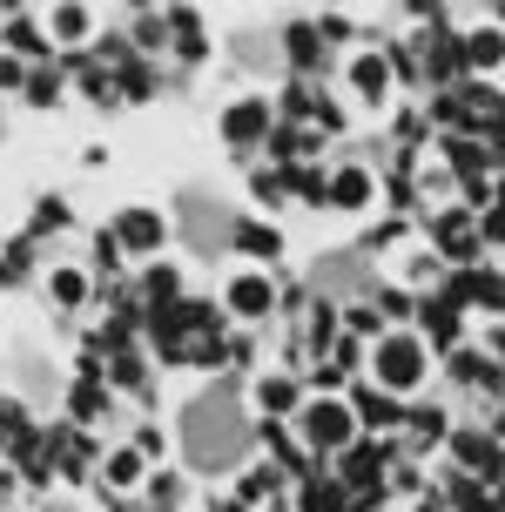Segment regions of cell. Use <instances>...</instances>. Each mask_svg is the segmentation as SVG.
I'll list each match as a JSON object with an SVG mask.
<instances>
[{
  "instance_id": "cell-1",
  "label": "cell",
  "mask_w": 505,
  "mask_h": 512,
  "mask_svg": "<svg viewBox=\"0 0 505 512\" xmlns=\"http://www.w3.org/2000/svg\"><path fill=\"white\" fill-rule=\"evenodd\" d=\"M250 418L236 405V391H202L196 405L182 411V452L196 472H229V465L250 452Z\"/></svg>"
},
{
  "instance_id": "cell-2",
  "label": "cell",
  "mask_w": 505,
  "mask_h": 512,
  "mask_svg": "<svg viewBox=\"0 0 505 512\" xmlns=\"http://www.w3.org/2000/svg\"><path fill=\"white\" fill-rule=\"evenodd\" d=\"M425 378H431L425 331H378L371 337V391H384V398H418Z\"/></svg>"
},
{
  "instance_id": "cell-3",
  "label": "cell",
  "mask_w": 505,
  "mask_h": 512,
  "mask_svg": "<svg viewBox=\"0 0 505 512\" xmlns=\"http://www.w3.org/2000/svg\"><path fill=\"white\" fill-rule=\"evenodd\" d=\"M357 438V411H351V398H303V445L324 459V452H344Z\"/></svg>"
},
{
  "instance_id": "cell-4",
  "label": "cell",
  "mask_w": 505,
  "mask_h": 512,
  "mask_svg": "<svg viewBox=\"0 0 505 512\" xmlns=\"http://www.w3.org/2000/svg\"><path fill=\"white\" fill-rule=\"evenodd\" d=\"M223 310L236 317V324H263V317L277 310V277H270L263 263H250V270H236V277L223 283Z\"/></svg>"
},
{
  "instance_id": "cell-5",
  "label": "cell",
  "mask_w": 505,
  "mask_h": 512,
  "mask_svg": "<svg viewBox=\"0 0 505 512\" xmlns=\"http://www.w3.org/2000/svg\"><path fill=\"white\" fill-rule=\"evenodd\" d=\"M115 250L122 256H162V243H169V216H162V209H122V216H115Z\"/></svg>"
},
{
  "instance_id": "cell-6",
  "label": "cell",
  "mask_w": 505,
  "mask_h": 512,
  "mask_svg": "<svg viewBox=\"0 0 505 512\" xmlns=\"http://www.w3.org/2000/svg\"><path fill=\"white\" fill-rule=\"evenodd\" d=\"M479 250H485V236H479V216H472V209H445V216L431 223V256H438V263H472Z\"/></svg>"
},
{
  "instance_id": "cell-7",
  "label": "cell",
  "mask_w": 505,
  "mask_h": 512,
  "mask_svg": "<svg viewBox=\"0 0 505 512\" xmlns=\"http://www.w3.org/2000/svg\"><path fill=\"white\" fill-rule=\"evenodd\" d=\"M324 203L344 209V216H357V209L378 203V176H371L364 162H337V169H324Z\"/></svg>"
},
{
  "instance_id": "cell-8",
  "label": "cell",
  "mask_w": 505,
  "mask_h": 512,
  "mask_svg": "<svg viewBox=\"0 0 505 512\" xmlns=\"http://www.w3.org/2000/svg\"><path fill=\"white\" fill-rule=\"evenodd\" d=\"M270 135H277V108L256 102V95L223 115V142H229V149H256V142H270Z\"/></svg>"
},
{
  "instance_id": "cell-9",
  "label": "cell",
  "mask_w": 505,
  "mask_h": 512,
  "mask_svg": "<svg viewBox=\"0 0 505 512\" xmlns=\"http://www.w3.org/2000/svg\"><path fill=\"white\" fill-rule=\"evenodd\" d=\"M458 68H472V75H492V68H505V21L472 27V34L458 41Z\"/></svg>"
},
{
  "instance_id": "cell-10",
  "label": "cell",
  "mask_w": 505,
  "mask_h": 512,
  "mask_svg": "<svg viewBox=\"0 0 505 512\" xmlns=\"http://www.w3.org/2000/svg\"><path fill=\"white\" fill-rule=\"evenodd\" d=\"M256 411H263V425H277V418L303 411V384L290 378V371H263V378H256Z\"/></svg>"
},
{
  "instance_id": "cell-11",
  "label": "cell",
  "mask_w": 505,
  "mask_h": 512,
  "mask_svg": "<svg viewBox=\"0 0 505 512\" xmlns=\"http://www.w3.org/2000/svg\"><path fill=\"white\" fill-rule=\"evenodd\" d=\"M418 317H425V344H431V351H438V358H452V351H458V344H465V310H458L452 304V297H438V304H425V310H418Z\"/></svg>"
},
{
  "instance_id": "cell-12",
  "label": "cell",
  "mask_w": 505,
  "mask_h": 512,
  "mask_svg": "<svg viewBox=\"0 0 505 512\" xmlns=\"http://www.w3.org/2000/svg\"><path fill=\"white\" fill-rule=\"evenodd\" d=\"M351 95L364 108L391 102V61H384V54H357V61H351Z\"/></svg>"
},
{
  "instance_id": "cell-13",
  "label": "cell",
  "mask_w": 505,
  "mask_h": 512,
  "mask_svg": "<svg viewBox=\"0 0 505 512\" xmlns=\"http://www.w3.org/2000/svg\"><path fill=\"white\" fill-rule=\"evenodd\" d=\"M283 54H290L297 75H317V68H324V34H317V21H290L283 27Z\"/></svg>"
},
{
  "instance_id": "cell-14",
  "label": "cell",
  "mask_w": 505,
  "mask_h": 512,
  "mask_svg": "<svg viewBox=\"0 0 505 512\" xmlns=\"http://www.w3.org/2000/svg\"><path fill=\"white\" fill-rule=\"evenodd\" d=\"M452 459L465 465V472H485V479H499V445L485 432H452Z\"/></svg>"
},
{
  "instance_id": "cell-15",
  "label": "cell",
  "mask_w": 505,
  "mask_h": 512,
  "mask_svg": "<svg viewBox=\"0 0 505 512\" xmlns=\"http://www.w3.org/2000/svg\"><path fill=\"white\" fill-rule=\"evenodd\" d=\"M88 34H95V14H88V7H48V41H68V48H75Z\"/></svg>"
},
{
  "instance_id": "cell-16",
  "label": "cell",
  "mask_w": 505,
  "mask_h": 512,
  "mask_svg": "<svg viewBox=\"0 0 505 512\" xmlns=\"http://www.w3.org/2000/svg\"><path fill=\"white\" fill-rule=\"evenodd\" d=\"M48 297H54L61 310H81V304H88V270H75V263L48 270Z\"/></svg>"
},
{
  "instance_id": "cell-17",
  "label": "cell",
  "mask_w": 505,
  "mask_h": 512,
  "mask_svg": "<svg viewBox=\"0 0 505 512\" xmlns=\"http://www.w3.org/2000/svg\"><path fill=\"white\" fill-rule=\"evenodd\" d=\"M101 479H108V486H142V479H149V465H142V452H135V445H122V452H108Z\"/></svg>"
},
{
  "instance_id": "cell-18",
  "label": "cell",
  "mask_w": 505,
  "mask_h": 512,
  "mask_svg": "<svg viewBox=\"0 0 505 512\" xmlns=\"http://www.w3.org/2000/svg\"><path fill=\"white\" fill-rule=\"evenodd\" d=\"M229 243H236L243 256H277L283 250V236L263 230V223H229Z\"/></svg>"
},
{
  "instance_id": "cell-19",
  "label": "cell",
  "mask_w": 505,
  "mask_h": 512,
  "mask_svg": "<svg viewBox=\"0 0 505 512\" xmlns=\"http://www.w3.org/2000/svg\"><path fill=\"white\" fill-rule=\"evenodd\" d=\"M351 411H357V425H391V418H398V398H384V391L364 384V391L351 398Z\"/></svg>"
},
{
  "instance_id": "cell-20",
  "label": "cell",
  "mask_w": 505,
  "mask_h": 512,
  "mask_svg": "<svg viewBox=\"0 0 505 512\" xmlns=\"http://www.w3.org/2000/svg\"><path fill=\"white\" fill-rule=\"evenodd\" d=\"M270 492H283V472L277 465H256V472H243V492H236V499H243V506H263Z\"/></svg>"
},
{
  "instance_id": "cell-21",
  "label": "cell",
  "mask_w": 505,
  "mask_h": 512,
  "mask_svg": "<svg viewBox=\"0 0 505 512\" xmlns=\"http://www.w3.org/2000/svg\"><path fill=\"white\" fill-rule=\"evenodd\" d=\"M142 499H149L155 512H169L182 499V479H176V472H149V479H142Z\"/></svg>"
},
{
  "instance_id": "cell-22",
  "label": "cell",
  "mask_w": 505,
  "mask_h": 512,
  "mask_svg": "<svg viewBox=\"0 0 505 512\" xmlns=\"http://www.w3.org/2000/svg\"><path fill=\"white\" fill-rule=\"evenodd\" d=\"M75 418H81V425H88V418H108V391H101L95 378L75 384Z\"/></svg>"
},
{
  "instance_id": "cell-23",
  "label": "cell",
  "mask_w": 505,
  "mask_h": 512,
  "mask_svg": "<svg viewBox=\"0 0 505 512\" xmlns=\"http://www.w3.org/2000/svg\"><path fill=\"white\" fill-rule=\"evenodd\" d=\"M149 297H155V310H162V304H182V277L169 270V263H155V270H149Z\"/></svg>"
},
{
  "instance_id": "cell-24",
  "label": "cell",
  "mask_w": 505,
  "mask_h": 512,
  "mask_svg": "<svg viewBox=\"0 0 505 512\" xmlns=\"http://www.w3.org/2000/svg\"><path fill=\"white\" fill-rule=\"evenodd\" d=\"M411 432H418V445H438V438H452V425H445V411H411Z\"/></svg>"
},
{
  "instance_id": "cell-25",
  "label": "cell",
  "mask_w": 505,
  "mask_h": 512,
  "mask_svg": "<svg viewBox=\"0 0 505 512\" xmlns=\"http://www.w3.org/2000/svg\"><path fill=\"white\" fill-rule=\"evenodd\" d=\"M27 418H21V405H0V452H21L27 445Z\"/></svg>"
},
{
  "instance_id": "cell-26",
  "label": "cell",
  "mask_w": 505,
  "mask_h": 512,
  "mask_svg": "<svg viewBox=\"0 0 505 512\" xmlns=\"http://www.w3.org/2000/svg\"><path fill=\"white\" fill-rule=\"evenodd\" d=\"M54 95H61V75H54V68H34V75H27V102H41V108H48Z\"/></svg>"
},
{
  "instance_id": "cell-27",
  "label": "cell",
  "mask_w": 505,
  "mask_h": 512,
  "mask_svg": "<svg viewBox=\"0 0 505 512\" xmlns=\"http://www.w3.org/2000/svg\"><path fill=\"white\" fill-rule=\"evenodd\" d=\"M452 512H499V506H492L479 486H458V492H452Z\"/></svg>"
}]
</instances>
